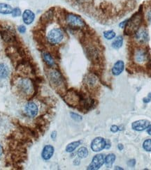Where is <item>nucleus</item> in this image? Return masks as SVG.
I'll return each mask as SVG.
<instances>
[{
    "label": "nucleus",
    "instance_id": "obj_1",
    "mask_svg": "<svg viewBox=\"0 0 151 170\" xmlns=\"http://www.w3.org/2000/svg\"><path fill=\"white\" fill-rule=\"evenodd\" d=\"M143 13L139 11L133 15L129 20H127L126 26L124 27V34L126 35L132 36L135 34L139 29L143 22Z\"/></svg>",
    "mask_w": 151,
    "mask_h": 170
},
{
    "label": "nucleus",
    "instance_id": "obj_2",
    "mask_svg": "<svg viewBox=\"0 0 151 170\" xmlns=\"http://www.w3.org/2000/svg\"><path fill=\"white\" fill-rule=\"evenodd\" d=\"M65 37V33L61 28H53L48 31L46 35V41L48 44L51 45H56L63 41Z\"/></svg>",
    "mask_w": 151,
    "mask_h": 170
},
{
    "label": "nucleus",
    "instance_id": "obj_3",
    "mask_svg": "<svg viewBox=\"0 0 151 170\" xmlns=\"http://www.w3.org/2000/svg\"><path fill=\"white\" fill-rule=\"evenodd\" d=\"M65 21L69 27L73 29H83L85 27V22L80 16L68 13L65 16Z\"/></svg>",
    "mask_w": 151,
    "mask_h": 170
},
{
    "label": "nucleus",
    "instance_id": "obj_4",
    "mask_svg": "<svg viewBox=\"0 0 151 170\" xmlns=\"http://www.w3.org/2000/svg\"><path fill=\"white\" fill-rule=\"evenodd\" d=\"M48 79L50 80L51 85L53 86L55 88L63 89L65 86V80L62 74L56 69H53L49 71Z\"/></svg>",
    "mask_w": 151,
    "mask_h": 170
},
{
    "label": "nucleus",
    "instance_id": "obj_5",
    "mask_svg": "<svg viewBox=\"0 0 151 170\" xmlns=\"http://www.w3.org/2000/svg\"><path fill=\"white\" fill-rule=\"evenodd\" d=\"M83 96V95L79 94L74 90H69L65 94L64 99L69 105L71 107H76L80 105Z\"/></svg>",
    "mask_w": 151,
    "mask_h": 170
},
{
    "label": "nucleus",
    "instance_id": "obj_6",
    "mask_svg": "<svg viewBox=\"0 0 151 170\" xmlns=\"http://www.w3.org/2000/svg\"><path fill=\"white\" fill-rule=\"evenodd\" d=\"M18 88L20 93L26 96H29L32 92L33 85L30 80L27 78H21L18 82Z\"/></svg>",
    "mask_w": 151,
    "mask_h": 170
},
{
    "label": "nucleus",
    "instance_id": "obj_7",
    "mask_svg": "<svg viewBox=\"0 0 151 170\" xmlns=\"http://www.w3.org/2000/svg\"><path fill=\"white\" fill-rule=\"evenodd\" d=\"M134 59L137 64H144L149 60V53L146 49L139 48L134 50Z\"/></svg>",
    "mask_w": 151,
    "mask_h": 170
},
{
    "label": "nucleus",
    "instance_id": "obj_8",
    "mask_svg": "<svg viewBox=\"0 0 151 170\" xmlns=\"http://www.w3.org/2000/svg\"><path fill=\"white\" fill-rule=\"evenodd\" d=\"M105 157L104 154H97L92 158V160L90 165L88 167V169H99L104 164Z\"/></svg>",
    "mask_w": 151,
    "mask_h": 170
},
{
    "label": "nucleus",
    "instance_id": "obj_9",
    "mask_svg": "<svg viewBox=\"0 0 151 170\" xmlns=\"http://www.w3.org/2000/svg\"><path fill=\"white\" fill-rule=\"evenodd\" d=\"M106 141L103 137H98L92 140L91 143V149L94 152H100L106 148Z\"/></svg>",
    "mask_w": 151,
    "mask_h": 170
},
{
    "label": "nucleus",
    "instance_id": "obj_10",
    "mask_svg": "<svg viewBox=\"0 0 151 170\" xmlns=\"http://www.w3.org/2000/svg\"><path fill=\"white\" fill-rule=\"evenodd\" d=\"M25 112L27 116L30 118L35 117L39 112V108L35 103L33 101L28 102L25 106Z\"/></svg>",
    "mask_w": 151,
    "mask_h": 170
},
{
    "label": "nucleus",
    "instance_id": "obj_11",
    "mask_svg": "<svg viewBox=\"0 0 151 170\" xmlns=\"http://www.w3.org/2000/svg\"><path fill=\"white\" fill-rule=\"evenodd\" d=\"M134 35L136 41H138L139 43H146L149 41V32L146 28L141 27L136 31Z\"/></svg>",
    "mask_w": 151,
    "mask_h": 170
},
{
    "label": "nucleus",
    "instance_id": "obj_12",
    "mask_svg": "<svg viewBox=\"0 0 151 170\" xmlns=\"http://www.w3.org/2000/svg\"><path fill=\"white\" fill-rule=\"evenodd\" d=\"M85 53L90 60L92 62H97L100 59V53L95 46L88 45L85 48Z\"/></svg>",
    "mask_w": 151,
    "mask_h": 170
},
{
    "label": "nucleus",
    "instance_id": "obj_13",
    "mask_svg": "<svg viewBox=\"0 0 151 170\" xmlns=\"http://www.w3.org/2000/svg\"><path fill=\"white\" fill-rule=\"evenodd\" d=\"M150 126L149 121L143 119V120H139L134 122L132 125V128L136 131H143L144 130L149 128Z\"/></svg>",
    "mask_w": 151,
    "mask_h": 170
},
{
    "label": "nucleus",
    "instance_id": "obj_14",
    "mask_svg": "<svg viewBox=\"0 0 151 170\" xmlns=\"http://www.w3.org/2000/svg\"><path fill=\"white\" fill-rule=\"evenodd\" d=\"M22 21L25 25H30L32 23L35 19V14L30 9H26L22 14Z\"/></svg>",
    "mask_w": 151,
    "mask_h": 170
},
{
    "label": "nucleus",
    "instance_id": "obj_15",
    "mask_svg": "<svg viewBox=\"0 0 151 170\" xmlns=\"http://www.w3.org/2000/svg\"><path fill=\"white\" fill-rule=\"evenodd\" d=\"M54 154V148L53 146L51 145H46L43 149V151L41 153V156L43 160H48L53 156Z\"/></svg>",
    "mask_w": 151,
    "mask_h": 170
},
{
    "label": "nucleus",
    "instance_id": "obj_16",
    "mask_svg": "<svg viewBox=\"0 0 151 170\" xmlns=\"http://www.w3.org/2000/svg\"><path fill=\"white\" fill-rule=\"evenodd\" d=\"M124 69V63L121 61V60H119V61L116 62L115 64L113 65L112 68V73L114 76H117L120 75L123 73Z\"/></svg>",
    "mask_w": 151,
    "mask_h": 170
},
{
    "label": "nucleus",
    "instance_id": "obj_17",
    "mask_svg": "<svg viewBox=\"0 0 151 170\" xmlns=\"http://www.w3.org/2000/svg\"><path fill=\"white\" fill-rule=\"evenodd\" d=\"M42 58L46 65L49 66V67H53L55 64H56L53 56L48 52H43L42 53Z\"/></svg>",
    "mask_w": 151,
    "mask_h": 170
},
{
    "label": "nucleus",
    "instance_id": "obj_18",
    "mask_svg": "<svg viewBox=\"0 0 151 170\" xmlns=\"http://www.w3.org/2000/svg\"><path fill=\"white\" fill-rule=\"evenodd\" d=\"M54 17V11L53 10H49L47 12H46L43 15L41 16V18L40 19V22L42 23V24L45 25L49 23L52 21Z\"/></svg>",
    "mask_w": 151,
    "mask_h": 170
},
{
    "label": "nucleus",
    "instance_id": "obj_19",
    "mask_svg": "<svg viewBox=\"0 0 151 170\" xmlns=\"http://www.w3.org/2000/svg\"><path fill=\"white\" fill-rule=\"evenodd\" d=\"M9 73L10 71L8 66L4 63H0V80L7 78Z\"/></svg>",
    "mask_w": 151,
    "mask_h": 170
},
{
    "label": "nucleus",
    "instance_id": "obj_20",
    "mask_svg": "<svg viewBox=\"0 0 151 170\" xmlns=\"http://www.w3.org/2000/svg\"><path fill=\"white\" fill-rule=\"evenodd\" d=\"M85 84L89 86L90 88V87H94L96 85H97V79L95 75L93 74H89L87 76L85 77Z\"/></svg>",
    "mask_w": 151,
    "mask_h": 170
},
{
    "label": "nucleus",
    "instance_id": "obj_21",
    "mask_svg": "<svg viewBox=\"0 0 151 170\" xmlns=\"http://www.w3.org/2000/svg\"><path fill=\"white\" fill-rule=\"evenodd\" d=\"M13 8L11 5L6 4V3H0V14L8 15L11 14Z\"/></svg>",
    "mask_w": 151,
    "mask_h": 170
},
{
    "label": "nucleus",
    "instance_id": "obj_22",
    "mask_svg": "<svg viewBox=\"0 0 151 170\" xmlns=\"http://www.w3.org/2000/svg\"><path fill=\"white\" fill-rule=\"evenodd\" d=\"M123 37L122 36H118L116 37L114 41L112 43V48L114 49L120 48L123 45Z\"/></svg>",
    "mask_w": 151,
    "mask_h": 170
},
{
    "label": "nucleus",
    "instance_id": "obj_23",
    "mask_svg": "<svg viewBox=\"0 0 151 170\" xmlns=\"http://www.w3.org/2000/svg\"><path fill=\"white\" fill-rule=\"evenodd\" d=\"M81 143H82L81 141H76V142H73L70 144H69L66 147V151L68 153H71L74 151L78 147L79 145H81Z\"/></svg>",
    "mask_w": 151,
    "mask_h": 170
},
{
    "label": "nucleus",
    "instance_id": "obj_24",
    "mask_svg": "<svg viewBox=\"0 0 151 170\" xmlns=\"http://www.w3.org/2000/svg\"><path fill=\"white\" fill-rule=\"evenodd\" d=\"M115 154H110L109 155H107L106 158H105V161H104V163L106 164V165L107 168H111V166L113 165V163L115 162Z\"/></svg>",
    "mask_w": 151,
    "mask_h": 170
},
{
    "label": "nucleus",
    "instance_id": "obj_25",
    "mask_svg": "<svg viewBox=\"0 0 151 170\" xmlns=\"http://www.w3.org/2000/svg\"><path fill=\"white\" fill-rule=\"evenodd\" d=\"M78 156L80 158H85L88 155V150L86 147H80L77 151Z\"/></svg>",
    "mask_w": 151,
    "mask_h": 170
},
{
    "label": "nucleus",
    "instance_id": "obj_26",
    "mask_svg": "<svg viewBox=\"0 0 151 170\" xmlns=\"http://www.w3.org/2000/svg\"><path fill=\"white\" fill-rule=\"evenodd\" d=\"M115 32L113 30H109L106 31L104 32V38L107 40H112L115 37Z\"/></svg>",
    "mask_w": 151,
    "mask_h": 170
},
{
    "label": "nucleus",
    "instance_id": "obj_27",
    "mask_svg": "<svg viewBox=\"0 0 151 170\" xmlns=\"http://www.w3.org/2000/svg\"><path fill=\"white\" fill-rule=\"evenodd\" d=\"M143 147L145 151L149 152L151 151V139H148L144 141L143 144Z\"/></svg>",
    "mask_w": 151,
    "mask_h": 170
},
{
    "label": "nucleus",
    "instance_id": "obj_28",
    "mask_svg": "<svg viewBox=\"0 0 151 170\" xmlns=\"http://www.w3.org/2000/svg\"><path fill=\"white\" fill-rule=\"evenodd\" d=\"M22 14L21 9L19 7H16L13 9L12 13H11V15L13 17V18H17V17H20Z\"/></svg>",
    "mask_w": 151,
    "mask_h": 170
},
{
    "label": "nucleus",
    "instance_id": "obj_29",
    "mask_svg": "<svg viewBox=\"0 0 151 170\" xmlns=\"http://www.w3.org/2000/svg\"><path fill=\"white\" fill-rule=\"evenodd\" d=\"M70 114H71V117L72 119L75 121H76V122H80V121L82 120V117H81V116H80L79 114L73 113V112L70 113Z\"/></svg>",
    "mask_w": 151,
    "mask_h": 170
},
{
    "label": "nucleus",
    "instance_id": "obj_30",
    "mask_svg": "<svg viewBox=\"0 0 151 170\" xmlns=\"http://www.w3.org/2000/svg\"><path fill=\"white\" fill-rule=\"evenodd\" d=\"M18 30L20 34H25L26 32V27L25 25H20L18 27Z\"/></svg>",
    "mask_w": 151,
    "mask_h": 170
},
{
    "label": "nucleus",
    "instance_id": "obj_31",
    "mask_svg": "<svg viewBox=\"0 0 151 170\" xmlns=\"http://www.w3.org/2000/svg\"><path fill=\"white\" fill-rule=\"evenodd\" d=\"M143 101L145 103H148L151 101V93L149 94V95L146 97H145L144 99H143Z\"/></svg>",
    "mask_w": 151,
    "mask_h": 170
},
{
    "label": "nucleus",
    "instance_id": "obj_32",
    "mask_svg": "<svg viewBox=\"0 0 151 170\" xmlns=\"http://www.w3.org/2000/svg\"><path fill=\"white\" fill-rule=\"evenodd\" d=\"M127 165H128L129 167H131V168H134V167L136 165V160L134 159H132V160H129Z\"/></svg>",
    "mask_w": 151,
    "mask_h": 170
},
{
    "label": "nucleus",
    "instance_id": "obj_33",
    "mask_svg": "<svg viewBox=\"0 0 151 170\" xmlns=\"http://www.w3.org/2000/svg\"><path fill=\"white\" fill-rule=\"evenodd\" d=\"M118 130H119L118 127L117 126H115V125H113V126H112L111 127V131L113 132H118Z\"/></svg>",
    "mask_w": 151,
    "mask_h": 170
},
{
    "label": "nucleus",
    "instance_id": "obj_34",
    "mask_svg": "<svg viewBox=\"0 0 151 170\" xmlns=\"http://www.w3.org/2000/svg\"><path fill=\"white\" fill-rule=\"evenodd\" d=\"M51 137L52 138V140H56V137H57V132L56 131H53V132H52Z\"/></svg>",
    "mask_w": 151,
    "mask_h": 170
},
{
    "label": "nucleus",
    "instance_id": "obj_35",
    "mask_svg": "<svg viewBox=\"0 0 151 170\" xmlns=\"http://www.w3.org/2000/svg\"><path fill=\"white\" fill-rule=\"evenodd\" d=\"M127 22V20H126V21H124V22H122L121 23H120V25H119V26H120V27L122 29H124V27H125V26H126Z\"/></svg>",
    "mask_w": 151,
    "mask_h": 170
},
{
    "label": "nucleus",
    "instance_id": "obj_36",
    "mask_svg": "<svg viewBox=\"0 0 151 170\" xmlns=\"http://www.w3.org/2000/svg\"><path fill=\"white\" fill-rule=\"evenodd\" d=\"M118 148L119 150H120V151H122V150L124 149V146L122 145V144H119V145H118Z\"/></svg>",
    "mask_w": 151,
    "mask_h": 170
},
{
    "label": "nucleus",
    "instance_id": "obj_37",
    "mask_svg": "<svg viewBox=\"0 0 151 170\" xmlns=\"http://www.w3.org/2000/svg\"><path fill=\"white\" fill-rule=\"evenodd\" d=\"M148 133H149L150 135H151V125L149 126V128H148Z\"/></svg>",
    "mask_w": 151,
    "mask_h": 170
},
{
    "label": "nucleus",
    "instance_id": "obj_38",
    "mask_svg": "<svg viewBox=\"0 0 151 170\" xmlns=\"http://www.w3.org/2000/svg\"><path fill=\"white\" fill-rule=\"evenodd\" d=\"M2 154H3V147L2 146V145H0V157L2 156Z\"/></svg>",
    "mask_w": 151,
    "mask_h": 170
},
{
    "label": "nucleus",
    "instance_id": "obj_39",
    "mask_svg": "<svg viewBox=\"0 0 151 170\" xmlns=\"http://www.w3.org/2000/svg\"><path fill=\"white\" fill-rule=\"evenodd\" d=\"M115 169H123V168H120V167H115Z\"/></svg>",
    "mask_w": 151,
    "mask_h": 170
},
{
    "label": "nucleus",
    "instance_id": "obj_40",
    "mask_svg": "<svg viewBox=\"0 0 151 170\" xmlns=\"http://www.w3.org/2000/svg\"><path fill=\"white\" fill-rule=\"evenodd\" d=\"M7 1H10V0H7Z\"/></svg>",
    "mask_w": 151,
    "mask_h": 170
}]
</instances>
